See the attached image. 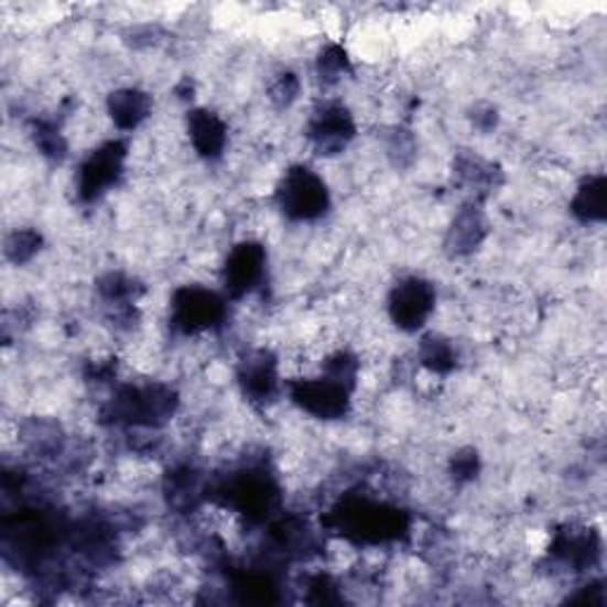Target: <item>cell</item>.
Masks as SVG:
<instances>
[{"label": "cell", "mask_w": 607, "mask_h": 607, "mask_svg": "<svg viewBox=\"0 0 607 607\" xmlns=\"http://www.w3.org/2000/svg\"><path fill=\"white\" fill-rule=\"evenodd\" d=\"M178 399L176 392L166 384H129L121 387L119 392L107 403L115 423H123L131 427H160L176 413Z\"/></svg>", "instance_id": "obj_1"}, {"label": "cell", "mask_w": 607, "mask_h": 607, "mask_svg": "<svg viewBox=\"0 0 607 607\" xmlns=\"http://www.w3.org/2000/svg\"><path fill=\"white\" fill-rule=\"evenodd\" d=\"M278 205L292 221H316L328 212L330 197L316 171L294 166L278 185Z\"/></svg>", "instance_id": "obj_2"}, {"label": "cell", "mask_w": 607, "mask_h": 607, "mask_svg": "<svg viewBox=\"0 0 607 607\" xmlns=\"http://www.w3.org/2000/svg\"><path fill=\"white\" fill-rule=\"evenodd\" d=\"M171 311H174L171 316H174L176 328L185 335H195L212 330L224 321L226 302L212 290L181 288L174 294Z\"/></svg>", "instance_id": "obj_3"}, {"label": "cell", "mask_w": 607, "mask_h": 607, "mask_svg": "<svg viewBox=\"0 0 607 607\" xmlns=\"http://www.w3.org/2000/svg\"><path fill=\"white\" fill-rule=\"evenodd\" d=\"M434 304H437V292L434 285L423 278H407L389 294V316L401 330L415 333L423 328L425 321L432 316Z\"/></svg>", "instance_id": "obj_4"}, {"label": "cell", "mask_w": 607, "mask_h": 607, "mask_svg": "<svg viewBox=\"0 0 607 607\" xmlns=\"http://www.w3.org/2000/svg\"><path fill=\"white\" fill-rule=\"evenodd\" d=\"M349 392L347 384H342L328 376L297 380L290 387V397L297 407L318 420H337L349 409Z\"/></svg>", "instance_id": "obj_5"}, {"label": "cell", "mask_w": 607, "mask_h": 607, "mask_svg": "<svg viewBox=\"0 0 607 607\" xmlns=\"http://www.w3.org/2000/svg\"><path fill=\"white\" fill-rule=\"evenodd\" d=\"M123 160H127V148H123L119 140H110V143L93 150L79 166L82 199L93 202L110 191L121 176Z\"/></svg>", "instance_id": "obj_6"}, {"label": "cell", "mask_w": 607, "mask_h": 607, "mask_svg": "<svg viewBox=\"0 0 607 607\" xmlns=\"http://www.w3.org/2000/svg\"><path fill=\"white\" fill-rule=\"evenodd\" d=\"M267 273V249L259 242H240L230 249L224 267V285L230 297H245Z\"/></svg>", "instance_id": "obj_7"}, {"label": "cell", "mask_w": 607, "mask_h": 607, "mask_svg": "<svg viewBox=\"0 0 607 607\" xmlns=\"http://www.w3.org/2000/svg\"><path fill=\"white\" fill-rule=\"evenodd\" d=\"M354 117L345 105L325 102L308 121V138L321 154H335L354 138Z\"/></svg>", "instance_id": "obj_8"}, {"label": "cell", "mask_w": 607, "mask_h": 607, "mask_svg": "<svg viewBox=\"0 0 607 607\" xmlns=\"http://www.w3.org/2000/svg\"><path fill=\"white\" fill-rule=\"evenodd\" d=\"M238 380L245 397H249V401H269L275 397L278 392V366L273 361V356L267 351H257L252 356H247L240 366Z\"/></svg>", "instance_id": "obj_9"}, {"label": "cell", "mask_w": 607, "mask_h": 607, "mask_svg": "<svg viewBox=\"0 0 607 607\" xmlns=\"http://www.w3.org/2000/svg\"><path fill=\"white\" fill-rule=\"evenodd\" d=\"M188 133L193 148L202 154V158H219L226 148L228 129L219 115L209 110H195L188 115Z\"/></svg>", "instance_id": "obj_10"}, {"label": "cell", "mask_w": 607, "mask_h": 607, "mask_svg": "<svg viewBox=\"0 0 607 607\" xmlns=\"http://www.w3.org/2000/svg\"><path fill=\"white\" fill-rule=\"evenodd\" d=\"M107 110H110L112 121L121 131H131L140 121L148 119L152 110V100L148 93L138 88H121L115 90L110 100H107Z\"/></svg>", "instance_id": "obj_11"}, {"label": "cell", "mask_w": 607, "mask_h": 607, "mask_svg": "<svg viewBox=\"0 0 607 607\" xmlns=\"http://www.w3.org/2000/svg\"><path fill=\"white\" fill-rule=\"evenodd\" d=\"M487 236V224L475 207H465L448 230L446 247L454 254H470Z\"/></svg>", "instance_id": "obj_12"}, {"label": "cell", "mask_w": 607, "mask_h": 607, "mask_svg": "<svg viewBox=\"0 0 607 607\" xmlns=\"http://www.w3.org/2000/svg\"><path fill=\"white\" fill-rule=\"evenodd\" d=\"M572 214L584 224H600L605 219V178L588 176L572 199Z\"/></svg>", "instance_id": "obj_13"}, {"label": "cell", "mask_w": 607, "mask_h": 607, "mask_svg": "<svg viewBox=\"0 0 607 607\" xmlns=\"http://www.w3.org/2000/svg\"><path fill=\"white\" fill-rule=\"evenodd\" d=\"M164 491L171 506L178 510H188L191 506H195L202 494L199 475L193 468H178L174 473H169L164 481Z\"/></svg>", "instance_id": "obj_14"}, {"label": "cell", "mask_w": 607, "mask_h": 607, "mask_svg": "<svg viewBox=\"0 0 607 607\" xmlns=\"http://www.w3.org/2000/svg\"><path fill=\"white\" fill-rule=\"evenodd\" d=\"M420 361H423L427 370L446 376L456 366V349L442 335H427L423 345H420Z\"/></svg>", "instance_id": "obj_15"}, {"label": "cell", "mask_w": 607, "mask_h": 607, "mask_svg": "<svg viewBox=\"0 0 607 607\" xmlns=\"http://www.w3.org/2000/svg\"><path fill=\"white\" fill-rule=\"evenodd\" d=\"M41 249V236L36 230H14L12 236L6 242V254L8 259H12L14 263H24L31 257H34Z\"/></svg>", "instance_id": "obj_16"}, {"label": "cell", "mask_w": 607, "mask_h": 607, "mask_svg": "<svg viewBox=\"0 0 607 607\" xmlns=\"http://www.w3.org/2000/svg\"><path fill=\"white\" fill-rule=\"evenodd\" d=\"M347 69H349V59H347V53L342 51L339 45H330V48H325L321 53L318 74L323 82H337Z\"/></svg>", "instance_id": "obj_17"}, {"label": "cell", "mask_w": 607, "mask_h": 607, "mask_svg": "<svg viewBox=\"0 0 607 607\" xmlns=\"http://www.w3.org/2000/svg\"><path fill=\"white\" fill-rule=\"evenodd\" d=\"M300 79L294 74H280L278 79L271 84V100L278 105V107H288L290 102L297 100L300 96Z\"/></svg>", "instance_id": "obj_18"}, {"label": "cell", "mask_w": 607, "mask_h": 607, "mask_svg": "<svg viewBox=\"0 0 607 607\" xmlns=\"http://www.w3.org/2000/svg\"><path fill=\"white\" fill-rule=\"evenodd\" d=\"M477 454H473V451H463V454H458L454 458V463H451V470H454V477L456 479H470L475 477L477 473Z\"/></svg>", "instance_id": "obj_19"}]
</instances>
